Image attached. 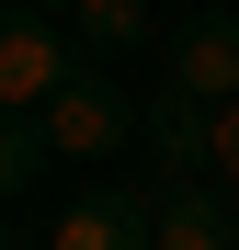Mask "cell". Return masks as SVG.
<instances>
[{
    "label": "cell",
    "mask_w": 239,
    "mask_h": 250,
    "mask_svg": "<svg viewBox=\"0 0 239 250\" xmlns=\"http://www.w3.org/2000/svg\"><path fill=\"white\" fill-rule=\"evenodd\" d=\"M80 68H91V57H80V34L57 12H12V23H0V114H46Z\"/></svg>",
    "instance_id": "obj_3"
},
{
    "label": "cell",
    "mask_w": 239,
    "mask_h": 250,
    "mask_svg": "<svg viewBox=\"0 0 239 250\" xmlns=\"http://www.w3.org/2000/svg\"><path fill=\"white\" fill-rule=\"evenodd\" d=\"M46 137H57V159H126V148H148V91H126V68L91 57L46 103Z\"/></svg>",
    "instance_id": "obj_2"
},
{
    "label": "cell",
    "mask_w": 239,
    "mask_h": 250,
    "mask_svg": "<svg viewBox=\"0 0 239 250\" xmlns=\"http://www.w3.org/2000/svg\"><path fill=\"white\" fill-rule=\"evenodd\" d=\"M12 12H80V0H12Z\"/></svg>",
    "instance_id": "obj_9"
},
{
    "label": "cell",
    "mask_w": 239,
    "mask_h": 250,
    "mask_svg": "<svg viewBox=\"0 0 239 250\" xmlns=\"http://www.w3.org/2000/svg\"><path fill=\"white\" fill-rule=\"evenodd\" d=\"M148 159H159V182L239 193V103H217V114H148Z\"/></svg>",
    "instance_id": "obj_5"
},
{
    "label": "cell",
    "mask_w": 239,
    "mask_h": 250,
    "mask_svg": "<svg viewBox=\"0 0 239 250\" xmlns=\"http://www.w3.org/2000/svg\"><path fill=\"white\" fill-rule=\"evenodd\" d=\"M148 250H239V193H217V182H159Z\"/></svg>",
    "instance_id": "obj_6"
},
{
    "label": "cell",
    "mask_w": 239,
    "mask_h": 250,
    "mask_svg": "<svg viewBox=\"0 0 239 250\" xmlns=\"http://www.w3.org/2000/svg\"><path fill=\"white\" fill-rule=\"evenodd\" d=\"M68 34H80V57H137V46H159V0H80L68 12Z\"/></svg>",
    "instance_id": "obj_7"
},
{
    "label": "cell",
    "mask_w": 239,
    "mask_h": 250,
    "mask_svg": "<svg viewBox=\"0 0 239 250\" xmlns=\"http://www.w3.org/2000/svg\"><path fill=\"white\" fill-rule=\"evenodd\" d=\"M57 171V137H46V114H0V193H34Z\"/></svg>",
    "instance_id": "obj_8"
},
{
    "label": "cell",
    "mask_w": 239,
    "mask_h": 250,
    "mask_svg": "<svg viewBox=\"0 0 239 250\" xmlns=\"http://www.w3.org/2000/svg\"><path fill=\"white\" fill-rule=\"evenodd\" d=\"M217 103H239V0L194 12L159 46V80H148V114H217Z\"/></svg>",
    "instance_id": "obj_1"
},
{
    "label": "cell",
    "mask_w": 239,
    "mask_h": 250,
    "mask_svg": "<svg viewBox=\"0 0 239 250\" xmlns=\"http://www.w3.org/2000/svg\"><path fill=\"white\" fill-rule=\"evenodd\" d=\"M148 228H159V182H126V171H114L91 193H68L34 250H148Z\"/></svg>",
    "instance_id": "obj_4"
}]
</instances>
